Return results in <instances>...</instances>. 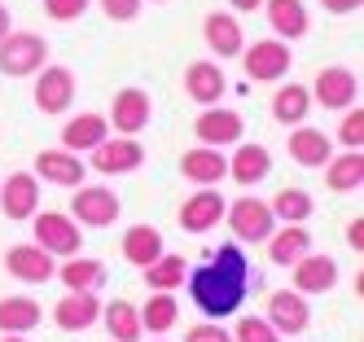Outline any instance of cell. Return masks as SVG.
<instances>
[{
    "label": "cell",
    "mask_w": 364,
    "mask_h": 342,
    "mask_svg": "<svg viewBox=\"0 0 364 342\" xmlns=\"http://www.w3.org/2000/svg\"><path fill=\"white\" fill-rule=\"evenodd\" d=\"M202 36H206V48H211L215 58H237L246 48V31H242V22L232 14H206Z\"/></svg>",
    "instance_id": "obj_19"
},
{
    "label": "cell",
    "mask_w": 364,
    "mask_h": 342,
    "mask_svg": "<svg viewBox=\"0 0 364 342\" xmlns=\"http://www.w3.org/2000/svg\"><path fill=\"white\" fill-rule=\"evenodd\" d=\"M58 277H62L66 289H80V294H97V289L106 285V268H101L97 259H80V255H70L58 268Z\"/></svg>",
    "instance_id": "obj_31"
},
{
    "label": "cell",
    "mask_w": 364,
    "mask_h": 342,
    "mask_svg": "<svg viewBox=\"0 0 364 342\" xmlns=\"http://www.w3.org/2000/svg\"><path fill=\"white\" fill-rule=\"evenodd\" d=\"M311 101H321L325 110H351L360 101V79L347 66H325L311 84Z\"/></svg>",
    "instance_id": "obj_10"
},
{
    "label": "cell",
    "mask_w": 364,
    "mask_h": 342,
    "mask_svg": "<svg viewBox=\"0 0 364 342\" xmlns=\"http://www.w3.org/2000/svg\"><path fill=\"white\" fill-rule=\"evenodd\" d=\"M193 137H198V145H211V149L237 145L246 137V119L237 110H224V105H206L193 119Z\"/></svg>",
    "instance_id": "obj_8"
},
{
    "label": "cell",
    "mask_w": 364,
    "mask_h": 342,
    "mask_svg": "<svg viewBox=\"0 0 364 342\" xmlns=\"http://www.w3.org/2000/svg\"><path fill=\"white\" fill-rule=\"evenodd\" d=\"M154 342H167V338H163V333H159V338H154Z\"/></svg>",
    "instance_id": "obj_46"
},
{
    "label": "cell",
    "mask_w": 364,
    "mask_h": 342,
    "mask_svg": "<svg viewBox=\"0 0 364 342\" xmlns=\"http://www.w3.org/2000/svg\"><path fill=\"white\" fill-rule=\"evenodd\" d=\"M228 5H232V9H237V14H255L259 5H264V0H228Z\"/></svg>",
    "instance_id": "obj_43"
},
{
    "label": "cell",
    "mask_w": 364,
    "mask_h": 342,
    "mask_svg": "<svg viewBox=\"0 0 364 342\" xmlns=\"http://www.w3.org/2000/svg\"><path fill=\"white\" fill-rule=\"evenodd\" d=\"M141 272H145V285H149V289H163V294H171V289L185 285L189 263H185V255H159L154 263H145Z\"/></svg>",
    "instance_id": "obj_32"
},
{
    "label": "cell",
    "mask_w": 364,
    "mask_h": 342,
    "mask_svg": "<svg viewBox=\"0 0 364 342\" xmlns=\"http://www.w3.org/2000/svg\"><path fill=\"white\" fill-rule=\"evenodd\" d=\"M0 210H5V220H31L40 210V180L31 171H14L0 180Z\"/></svg>",
    "instance_id": "obj_11"
},
{
    "label": "cell",
    "mask_w": 364,
    "mask_h": 342,
    "mask_svg": "<svg viewBox=\"0 0 364 342\" xmlns=\"http://www.w3.org/2000/svg\"><path fill=\"white\" fill-rule=\"evenodd\" d=\"M224 215H228V233L237 237L242 246H264L272 228H277V215H272V206L264 198H237L232 206H224Z\"/></svg>",
    "instance_id": "obj_2"
},
{
    "label": "cell",
    "mask_w": 364,
    "mask_h": 342,
    "mask_svg": "<svg viewBox=\"0 0 364 342\" xmlns=\"http://www.w3.org/2000/svg\"><path fill=\"white\" fill-rule=\"evenodd\" d=\"M338 141H343L347 149H360L364 145V110H355V105H351V110L343 114V123H338Z\"/></svg>",
    "instance_id": "obj_37"
},
{
    "label": "cell",
    "mask_w": 364,
    "mask_h": 342,
    "mask_svg": "<svg viewBox=\"0 0 364 342\" xmlns=\"http://www.w3.org/2000/svg\"><path fill=\"white\" fill-rule=\"evenodd\" d=\"M84 9H88V0H44V14L53 22H75Z\"/></svg>",
    "instance_id": "obj_39"
},
{
    "label": "cell",
    "mask_w": 364,
    "mask_h": 342,
    "mask_svg": "<svg viewBox=\"0 0 364 342\" xmlns=\"http://www.w3.org/2000/svg\"><path fill=\"white\" fill-rule=\"evenodd\" d=\"M220 220H224V193H215V189H198L180 206V228L185 233H211Z\"/></svg>",
    "instance_id": "obj_20"
},
{
    "label": "cell",
    "mask_w": 364,
    "mask_h": 342,
    "mask_svg": "<svg viewBox=\"0 0 364 342\" xmlns=\"http://www.w3.org/2000/svg\"><path fill=\"white\" fill-rule=\"evenodd\" d=\"M154 5H167V0H154Z\"/></svg>",
    "instance_id": "obj_47"
},
{
    "label": "cell",
    "mask_w": 364,
    "mask_h": 342,
    "mask_svg": "<svg viewBox=\"0 0 364 342\" xmlns=\"http://www.w3.org/2000/svg\"><path fill=\"white\" fill-rule=\"evenodd\" d=\"M259 9L268 14V26L277 31V40H303L311 31V14L303 0H264Z\"/></svg>",
    "instance_id": "obj_17"
},
{
    "label": "cell",
    "mask_w": 364,
    "mask_h": 342,
    "mask_svg": "<svg viewBox=\"0 0 364 342\" xmlns=\"http://www.w3.org/2000/svg\"><path fill=\"white\" fill-rule=\"evenodd\" d=\"M307 110H311V92H307L303 84H281V88H277V97H272V119H277L281 127L303 123Z\"/></svg>",
    "instance_id": "obj_33"
},
{
    "label": "cell",
    "mask_w": 364,
    "mask_h": 342,
    "mask_svg": "<svg viewBox=\"0 0 364 342\" xmlns=\"http://www.w3.org/2000/svg\"><path fill=\"white\" fill-rule=\"evenodd\" d=\"M136 311H141V329H145V333H167V329H176V316H180L176 299L163 294V289H154L149 303L136 307Z\"/></svg>",
    "instance_id": "obj_34"
},
{
    "label": "cell",
    "mask_w": 364,
    "mask_h": 342,
    "mask_svg": "<svg viewBox=\"0 0 364 342\" xmlns=\"http://www.w3.org/2000/svg\"><path fill=\"white\" fill-rule=\"evenodd\" d=\"M242 66H246V75L255 79V84H277V79H285L290 75V66H294V53H290V44L285 40H255V44H246L242 53Z\"/></svg>",
    "instance_id": "obj_4"
},
{
    "label": "cell",
    "mask_w": 364,
    "mask_h": 342,
    "mask_svg": "<svg viewBox=\"0 0 364 342\" xmlns=\"http://www.w3.org/2000/svg\"><path fill=\"white\" fill-rule=\"evenodd\" d=\"M163 255V233L154 224H132L123 233V259L136 263V268H145V263H154Z\"/></svg>",
    "instance_id": "obj_30"
},
{
    "label": "cell",
    "mask_w": 364,
    "mask_h": 342,
    "mask_svg": "<svg viewBox=\"0 0 364 342\" xmlns=\"http://www.w3.org/2000/svg\"><path fill=\"white\" fill-rule=\"evenodd\" d=\"M232 342H281V333L264 321V316H242L237 329H232Z\"/></svg>",
    "instance_id": "obj_36"
},
{
    "label": "cell",
    "mask_w": 364,
    "mask_h": 342,
    "mask_svg": "<svg viewBox=\"0 0 364 342\" xmlns=\"http://www.w3.org/2000/svg\"><path fill=\"white\" fill-rule=\"evenodd\" d=\"M5 268H9V277L27 281V285H44L48 277L58 272V268H53V255L40 250L36 242H31V246H9V250H5Z\"/></svg>",
    "instance_id": "obj_16"
},
{
    "label": "cell",
    "mask_w": 364,
    "mask_h": 342,
    "mask_svg": "<svg viewBox=\"0 0 364 342\" xmlns=\"http://www.w3.org/2000/svg\"><path fill=\"white\" fill-rule=\"evenodd\" d=\"M321 5H325L329 14H338V18H347V14L360 9V0H321Z\"/></svg>",
    "instance_id": "obj_41"
},
{
    "label": "cell",
    "mask_w": 364,
    "mask_h": 342,
    "mask_svg": "<svg viewBox=\"0 0 364 342\" xmlns=\"http://www.w3.org/2000/svg\"><path fill=\"white\" fill-rule=\"evenodd\" d=\"M185 92L198 105H220L224 92H228V75L220 70V62H193L185 70Z\"/></svg>",
    "instance_id": "obj_18"
},
{
    "label": "cell",
    "mask_w": 364,
    "mask_h": 342,
    "mask_svg": "<svg viewBox=\"0 0 364 342\" xmlns=\"http://www.w3.org/2000/svg\"><path fill=\"white\" fill-rule=\"evenodd\" d=\"M321 171H325V189H333V193H355L360 184H364V154L360 149L333 154Z\"/></svg>",
    "instance_id": "obj_26"
},
{
    "label": "cell",
    "mask_w": 364,
    "mask_h": 342,
    "mask_svg": "<svg viewBox=\"0 0 364 342\" xmlns=\"http://www.w3.org/2000/svg\"><path fill=\"white\" fill-rule=\"evenodd\" d=\"M268 325L277 333H303L311 325V307H307V294H299V289H272L268 294Z\"/></svg>",
    "instance_id": "obj_13"
},
{
    "label": "cell",
    "mask_w": 364,
    "mask_h": 342,
    "mask_svg": "<svg viewBox=\"0 0 364 342\" xmlns=\"http://www.w3.org/2000/svg\"><path fill=\"white\" fill-rule=\"evenodd\" d=\"M97 321L106 325V333H110L114 342H141V338H145V329H141V311H136L132 303H127V299L106 303Z\"/></svg>",
    "instance_id": "obj_27"
},
{
    "label": "cell",
    "mask_w": 364,
    "mask_h": 342,
    "mask_svg": "<svg viewBox=\"0 0 364 342\" xmlns=\"http://www.w3.org/2000/svg\"><path fill=\"white\" fill-rule=\"evenodd\" d=\"M88 163L101 176H123V171H136L145 163V145L136 137H106L101 145L88 149Z\"/></svg>",
    "instance_id": "obj_9"
},
{
    "label": "cell",
    "mask_w": 364,
    "mask_h": 342,
    "mask_svg": "<svg viewBox=\"0 0 364 342\" xmlns=\"http://www.w3.org/2000/svg\"><path fill=\"white\" fill-rule=\"evenodd\" d=\"M290 272H294V289L299 294H329V289L338 285V259L333 255H299L290 263Z\"/></svg>",
    "instance_id": "obj_15"
},
{
    "label": "cell",
    "mask_w": 364,
    "mask_h": 342,
    "mask_svg": "<svg viewBox=\"0 0 364 342\" xmlns=\"http://www.w3.org/2000/svg\"><path fill=\"white\" fill-rule=\"evenodd\" d=\"M149 114H154V105H149V92L145 88H123L114 92L110 101V127L119 132V137H136V132L149 127Z\"/></svg>",
    "instance_id": "obj_14"
},
{
    "label": "cell",
    "mask_w": 364,
    "mask_h": 342,
    "mask_svg": "<svg viewBox=\"0 0 364 342\" xmlns=\"http://www.w3.org/2000/svg\"><path fill=\"white\" fill-rule=\"evenodd\" d=\"M307 250H311V233H307L303 224L272 228V237H268V259L277 263V268H290V263H294L299 255H307Z\"/></svg>",
    "instance_id": "obj_29"
},
{
    "label": "cell",
    "mask_w": 364,
    "mask_h": 342,
    "mask_svg": "<svg viewBox=\"0 0 364 342\" xmlns=\"http://www.w3.org/2000/svg\"><path fill=\"white\" fill-rule=\"evenodd\" d=\"M106 137H110V123H106V114H92V110H84V114L66 119V127H62V149H70V154H88L92 145H101Z\"/></svg>",
    "instance_id": "obj_22"
},
{
    "label": "cell",
    "mask_w": 364,
    "mask_h": 342,
    "mask_svg": "<svg viewBox=\"0 0 364 342\" xmlns=\"http://www.w3.org/2000/svg\"><path fill=\"white\" fill-rule=\"evenodd\" d=\"M36 180L53 184V189H80L84 184V158L70 149H40L36 154Z\"/></svg>",
    "instance_id": "obj_12"
},
{
    "label": "cell",
    "mask_w": 364,
    "mask_h": 342,
    "mask_svg": "<svg viewBox=\"0 0 364 342\" xmlns=\"http://www.w3.org/2000/svg\"><path fill=\"white\" fill-rule=\"evenodd\" d=\"M347 242H351V250H360V246H364V224H360V220H351V224H347Z\"/></svg>",
    "instance_id": "obj_42"
},
{
    "label": "cell",
    "mask_w": 364,
    "mask_h": 342,
    "mask_svg": "<svg viewBox=\"0 0 364 342\" xmlns=\"http://www.w3.org/2000/svg\"><path fill=\"white\" fill-rule=\"evenodd\" d=\"M185 342H232V333L211 321V325H193V329L185 333Z\"/></svg>",
    "instance_id": "obj_40"
},
{
    "label": "cell",
    "mask_w": 364,
    "mask_h": 342,
    "mask_svg": "<svg viewBox=\"0 0 364 342\" xmlns=\"http://www.w3.org/2000/svg\"><path fill=\"white\" fill-rule=\"evenodd\" d=\"M119 210H123V202H119L114 189H106V184L75 189V198H70V220L80 228H110L119 220Z\"/></svg>",
    "instance_id": "obj_7"
},
{
    "label": "cell",
    "mask_w": 364,
    "mask_h": 342,
    "mask_svg": "<svg viewBox=\"0 0 364 342\" xmlns=\"http://www.w3.org/2000/svg\"><path fill=\"white\" fill-rule=\"evenodd\" d=\"M228 176L242 184V189H250V184H264L272 176V154L264 145H242L237 141V154L228 158Z\"/></svg>",
    "instance_id": "obj_23"
},
{
    "label": "cell",
    "mask_w": 364,
    "mask_h": 342,
    "mask_svg": "<svg viewBox=\"0 0 364 342\" xmlns=\"http://www.w3.org/2000/svg\"><path fill=\"white\" fill-rule=\"evenodd\" d=\"M9 31H14V22H9V9H5V5H0V40H5Z\"/></svg>",
    "instance_id": "obj_44"
},
{
    "label": "cell",
    "mask_w": 364,
    "mask_h": 342,
    "mask_svg": "<svg viewBox=\"0 0 364 342\" xmlns=\"http://www.w3.org/2000/svg\"><path fill=\"white\" fill-rule=\"evenodd\" d=\"M290 158L299 167H325L329 158H333V145H329V137L321 127H303V123H294L290 127Z\"/></svg>",
    "instance_id": "obj_24"
},
{
    "label": "cell",
    "mask_w": 364,
    "mask_h": 342,
    "mask_svg": "<svg viewBox=\"0 0 364 342\" xmlns=\"http://www.w3.org/2000/svg\"><path fill=\"white\" fill-rule=\"evenodd\" d=\"M180 176L193 180V184H220L228 176V158L220 149H211V145H198V149H189L180 158Z\"/></svg>",
    "instance_id": "obj_25"
},
{
    "label": "cell",
    "mask_w": 364,
    "mask_h": 342,
    "mask_svg": "<svg viewBox=\"0 0 364 342\" xmlns=\"http://www.w3.org/2000/svg\"><path fill=\"white\" fill-rule=\"evenodd\" d=\"M246 281H250V263L242 255V246H220L206 255L202 268H193L185 277L189 294H193V307L206 316V321H224L232 316L242 303H246Z\"/></svg>",
    "instance_id": "obj_1"
},
{
    "label": "cell",
    "mask_w": 364,
    "mask_h": 342,
    "mask_svg": "<svg viewBox=\"0 0 364 342\" xmlns=\"http://www.w3.org/2000/svg\"><path fill=\"white\" fill-rule=\"evenodd\" d=\"M0 342H27V333H5Z\"/></svg>",
    "instance_id": "obj_45"
},
{
    "label": "cell",
    "mask_w": 364,
    "mask_h": 342,
    "mask_svg": "<svg viewBox=\"0 0 364 342\" xmlns=\"http://www.w3.org/2000/svg\"><path fill=\"white\" fill-rule=\"evenodd\" d=\"M75 92H80V84H75V70L70 66H40L36 70V110L48 114V119H58L66 114L70 105H75Z\"/></svg>",
    "instance_id": "obj_6"
},
{
    "label": "cell",
    "mask_w": 364,
    "mask_h": 342,
    "mask_svg": "<svg viewBox=\"0 0 364 342\" xmlns=\"http://www.w3.org/2000/svg\"><path fill=\"white\" fill-rule=\"evenodd\" d=\"M97 316H101V299H97V294H80V289H70V294L53 307V321H58V329H66V333L92 329Z\"/></svg>",
    "instance_id": "obj_21"
},
{
    "label": "cell",
    "mask_w": 364,
    "mask_h": 342,
    "mask_svg": "<svg viewBox=\"0 0 364 342\" xmlns=\"http://www.w3.org/2000/svg\"><path fill=\"white\" fill-rule=\"evenodd\" d=\"M48 62V44L40 31H9L0 40V70L9 79H27Z\"/></svg>",
    "instance_id": "obj_5"
},
{
    "label": "cell",
    "mask_w": 364,
    "mask_h": 342,
    "mask_svg": "<svg viewBox=\"0 0 364 342\" xmlns=\"http://www.w3.org/2000/svg\"><path fill=\"white\" fill-rule=\"evenodd\" d=\"M268 206H272L277 224H307V220H311V210H316V202H311L307 189H281Z\"/></svg>",
    "instance_id": "obj_35"
},
{
    "label": "cell",
    "mask_w": 364,
    "mask_h": 342,
    "mask_svg": "<svg viewBox=\"0 0 364 342\" xmlns=\"http://www.w3.org/2000/svg\"><path fill=\"white\" fill-rule=\"evenodd\" d=\"M141 5H145V0H101V14L114 18V22H136Z\"/></svg>",
    "instance_id": "obj_38"
},
{
    "label": "cell",
    "mask_w": 364,
    "mask_h": 342,
    "mask_svg": "<svg viewBox=\"0 0 364 342\" xmlns=\"http://www.w3.org/2000/svg\"><path fill=\"white\" fill-rule=\"evenodd\" d=\"M31 220H36L31 224L36 228V246L48 250L53 259H70V255L84 250V228L70 215H62V210H36Z\"/></svg>",
    "instance_id": "obj_3"
},
{
    "label": "cell",
    "mask_w": 364,
    "mask_h": 342,
    "mask_svg": "<svg viewBox=\"0 0 364 342\" xmlns=\"http://www.w3.org/2000/svg\"><path fill=\"white\" fill-rule=\"evenodd\" d=\"M40 303L31 294H9L0 299V333H31L40 329Z\"/></svg>",
    "instance_id": "obj_28"
}]
</instances>
